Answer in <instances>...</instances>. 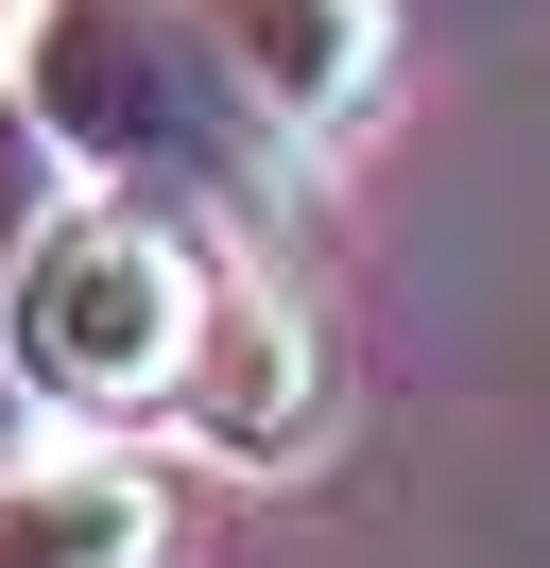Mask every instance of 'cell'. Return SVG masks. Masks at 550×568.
<instances>
[{
    "mask_svg": "<svg viewBox=\"0 0 550 568\" xmlns=\"http://www.w3.org/2000/svg\"><path fill=\"white\" fill-rule=\"evenodd\" d=\"M206 327H224V293H206V258L155 207H69L18 258V379L52 414H155V396H190Z\"/></svg>",
    "mask_w": 550,
    "mask_h": 568,
    "instance_id": "7a4b0ae2",
    "label": "cell"
},
{
    "mask_svg": "<svg viewBox=\"0 0 550 568\" xmlns=\"http://www.w3.org/2000/svg\"><path fill=\"white\" fill-rule=\"evenodd\" d=\"M155 483L138 465H103V448H69V465H18L0 483V568H155Z\"/></svg>",
    "mask_w": 550,
    "mask_h": 568,
    "instance_id": "277c9868",
    "label": "cell"
},
{
    "mask_svg": "<svg viewBox=\"0 0 550 568\" xmlns=\"http://www.w3.org/2000/svg\"><path fill=\"white\" fill-rule=\"evenodd\" d=\"M190 414H206V448H309V345L258 311V293H224V327H206V379H190Z\"/></svg>",
    "mask_w": 550,
    "mask_h": 568,
    "instance_id": "5b68a950",
    "label": "cell"
},
{
    "mask_svg": "<svg viewBox=\"0 0 550 568\" xmlns=\"http://www.w3.org/2000/svg\"><path fill=\"white\" fill-rule=\"evenodd\" d=\"M18 104H34V139H69L121 190H190L224 224L293 207V173H275L293 121L224 70V36L190 0H34L18 18Z\"/></svg>",
    "mask_w": 550,
    "mask_h": 568,
    "instance_id": "6da1fadb",
    "label": "cell"
},
{
    "mask_svg": "<svg viewBox=\"0 0 550 568\" xmlns=\"http://www.w3.org/2000/svg\"><path fill=\"white\" fill-rule=\"evenodd\" d=\"M206 36H224V70L258 87L293 139H344V121L378 104V70H396V18L378 0H190Z\"/></svg>",
    "mask_w": 550,
    "mask_h": 568,
    "instance_id": "3957f363",
    "label": "cell"
}]
</instances>
